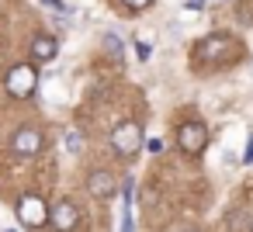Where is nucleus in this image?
Instances as JSON below:
<instances>
[{"label":"nucleus","mask_w":253,"mask_h":232,"mask_svg":"<svg viewBox=\"0 0 253 232\" xmlns=\"http://www.w3.org/2000/svg\"><path fill=\"white\" fill-rule=\"evenodd\" d=\"M35 87H39V73H35V66H28V63L11 66V73H7V94H11V97H32Z\"/></svg>","instance_id":"obj_2"},{"label":"nucleus","mask_w":253,"mask_h":232,"mask_svg":"<svg viewBox=\"0 0 253 232\" xmlns=\"http://www.w3.org/2000/svg\"><path fill=\"white\" fill-rule=\"evenodd\" d=\"M146 149H149V153H163V139H149Z\"/></svg>","instance_id":"obj_14"},{"label":"nucleus","mask_w":253,"mask_h":232,"mask_svg":"<svg viewBox=\"0 0 253 232\" xmlns=\"http://www.w3.org/2000/svg\"><path fill=\"white\" fill-rule=\"evenodd\" d=\"M42 4H45L49 11H59V14H66V4H63V0H42Z\"/></svg>","instance_id":"obj_13"},{"label":"nucleus","mask_w":253,"mask_h":232,"mask_svg":"<svg viewBox=\"0 0 253 232\" xmlns=\"http://www.w3.org/2000/svg\"><path fill=\"white\" fill-rule=\"evenodd\" d=\"M191 232H194V229H191Z\"/></svg>","instance_id":"obj_17"},{"label":"nucleus","mask_w":253,"mask_h":232,"mask_svg":"<svg viewBox=\"0 0 253 232\" xmlns=\"http://www.w3.org/2000/svg\"><path fill=\"white\" fill-rule=\"evenodd\" d=\"M177 142H180V149H184V153H201V149H205V142H208V128H205L201 121H187V125H180Z\"/></svg>","instance_id":"obj_4"},{"label":"nucleus","mask_w":253,"mask_h":232,"mask_svg":"<svg viewBox=\"0 0 253 232\" xmlns=\"http://www.w3.org/2000/svg\"><path fill=\"white\" fill-rule=\"evenodd\" d=\"M87 187H90V194H94V197H108V194L115 191V184H111V173H104V170H94Z\"/></svg>","instance_id":"obj_9"},{"label":"nucleus","mask_w":253,"mask_h":232,"mask_svg":"<svg viewBox=\"0 0 253 232\" xmlns=\"http://www.w3.org/2000/svg\"><path fill=\"white\" fill-rule=\"evenodd\" d=\"M229 52H232V39L229 35H211V39H205L194 49L198 59H218V56H229Z\"/></svg>","instance_id":"obj_6"},{"label":"nucleus","mask_w":253,"mask_h":232,"mask_svg":"<svg viewBox=\"0 0 253 232\" xmlns=\"http://www.w3.org/2000/svg\"><path fill=\"white\" fill-rule=\"evenodd\" d=\"M153 4V0H125V7H132V11H146Z\"/></svg>","instance_id":"obj_12"},{"label":"nucleus","mask_w":253,"mask_h":232,"mask_svg":"<svg viewBox=\"0 0 253 232\" xmlns=\"http://www.w3.org/2000/svg\"><path fill=\"white\" fill-rule=\"evenodd\" d=\"M11 149L21 153V156H35V153L42 149V135H39L35 128H18L14 139H11Z\"/></svg>","instance_id":"obj_7"},{"label":"nucleus","mask_w":253,"mask_h":232,"mask_svg":"<svg viewBox=\"0 0 253 232\" xmlns=\"http://www.w3.org/2000/svg\"><path fill=\"white\" fill-rule=\"evenodd\" d=\"M77 222H80L77 204H70V201L52 204V229H56V232H73V229H77Z\"/></svg>","instance_id":"obj_5"},{"label":"nucleus","mask_w":253,"mask_h":232,"mask_svg":"<svg viewBox=\"0 0 253 232\" xmlns=\"http://www.w3.org/2000/svg\"><path fill=\"white\" fill-rule=\"evenodd\" d=\"M56 52H59V42L49 39V35H39L32 42V59L35 63H49V59H56Z\"/></svg>","instance_id":"obj_8"},{"label":"nucleus","mask_w":253,"mask_h":232,"mask_svg":"<svg viewBox=\"0 0 253 232\" xmlns=\"http://www.w3.org/2000/svg\"><path fill=\"white\" fill-rule=\"evenodd\" d=\"M66 146H70V153H80V146H84V135L70 128V132H66Z\"/></svg>","instance_id":"obj_11"},{"label":"nucleus","mask_w":253,"mask_h":232,"mask_svg":"<svg viewBox=\"0 0 253 232\" xmlns=\"http://www.w3.org/2000/svg\"><path fill=\"white\" fill-rule=\"evenodd\" d=\"M7 232H14V229H7Z\"/></svg>","instance_id":"obj_16"},{"label":"nucleus","mask_w":253,"mask_h":232,"mask_svg":"<svg viewBox=\"0 0 253 232\" xmlns=\"http://www.w3.org/2000/svg\"><path fill=\"white\" fill-rule=\"evenodd\" d=\"M243 163H246V166L253 163V139H250V142H246V149H243Z\"/></svg>","instance_id":"obj_15"},{"label":"nucleus","mask_w":253,"mask_h":232,"mask_svg":"<svg viewBox=\"0 0 253 232\" xmlns=\"http://www.w3.org/2000/svg\"><path fill=\"white\" fill-rule=\"evenodd\" d=\"M18 218H21L28 229H42L45 222H52V211H49V204H45L42 197L25 194V197L18 201Z\"/></svg>","instance_id":"obj_3"},{"label":"nucleus","mask_w":253,"mask_h":232,"mask_svg":"<svg viewBox=\"0 0 253 232\" xmlns=\"http://www.w3.org/2000/svg\"><path fill=\"white\" fill-rule=\"evenodd\" d=\"M139 142H142L139 121H118V125L111 128V149H115L118 156H132V153L139 149Z\"/></svg>","instance_id":"obj_1"},{"label":"nucleus","mask_w":253,"mask_h":232,"mask_svg":"<svg viewBox=\"0 0 253 232\" xmlns=\"http://www.w3.org/2000/svg\"><path fill=\"white\" fill-rule=\"evenodd\" d=\"M104 45H108L111 59H115V63H122V42H118V35H108V42H104Z\"/></svg>","instance_id":"obj_10"}]
</instances>
